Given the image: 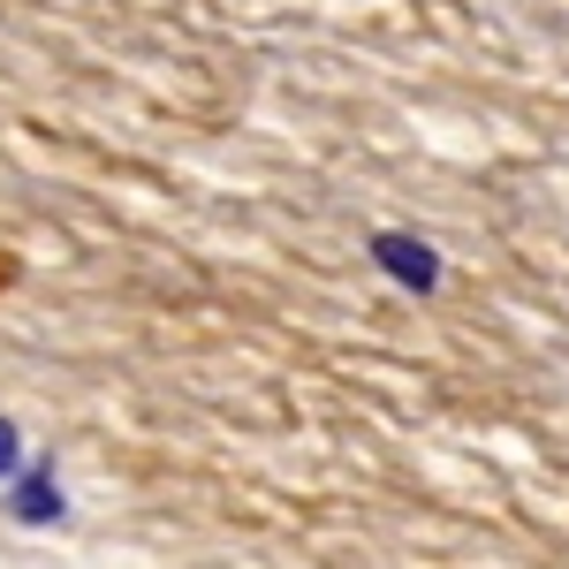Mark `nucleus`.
<instances>
[{
  "label": "nucleus",
  "mask_w": 569,
  "mask_h": 569,
  "mask_svg": "<svg viewBox=\"0 0 569 569\" xmlns=\"http://www.w3.org/2000/svg\"><path fill=\"white\" fill-rule=\"evenodd\" d=\"M372 259L388 266L395 281H402V289H418V297H426V289H440V251L433 243H410V236H372Z\"/></svg>",
  "instance_id": "nucleus-1"
},
{
  "label": "nucleus",
  "mask_w": 569,
  "mask_h": 569,
  "mask_svg": "<svg viewBox=\"0 0 569 569\" xmlns=\"http://www.w3.org/2000/svg\"><path fill=\"white\" fill-rule=\"evenodd\" d=\"M16 517H23V525H53V517H61V486L46 479V471H31V479L16 486Z\"/></svg>",
  "instance_id": "nucleus-2"
},
{
  "label": "nucleus",
  "mask_w": 569,
  "mask_h": 569,
  "mask_svg": "<svg viewBox=\"0 0 569 569\" xmlns=\"http://www.w3.org/2000/svg\"><path fill=\"white\" fill-rule=\"evenodd\" d=\"M16 456H23V440H16V426L0 418V479H16Z\"/></svg>",
  "instance_id": "nucleus-3"
}]
</instances>
